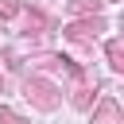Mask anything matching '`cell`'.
Wrapping results in <instances>:
<instances>
[{"instance_id":"ba28073f","label":"cell","mask_w":124,"mask_h":124,"mask_svg":"<svg viewBox=\"0 0 124 124\" xmlns=\"http://www.w3.org/2000/svg\"><path fill=\"white\" fill-rule=\"evenodd\" d=\"M0 124H27V120H23L19 112H12L8 105H0Z\"/></svg>"},{"instance_id":"3957f363","label":"cell","mask_w":124,"mask_h":124,"mask_svg":"<svg viewBox=\"0 0 124 124\" xmlns=\"http://www.w3.org/2000/svg\"><path fill=\"white\" fill-rule=\"evenodd\" d=\"M93 85H97V81H93ZM93 85H89V78L81 74V66L70 70V101H74L78 108H89V105H93Z\"/></svg>"},{"instance_id":"277c9868","label":"cell","mask_w":124,"mask_h":124,"mask_svg":"<svg viewBox=\"0 0 124 124\" xmlns=\"http://www.w3.org/2000/svg\"><path fill=\"white\" fill-rule=\"evenodd\" d=\"M93 124H120V105L112 97H105L97 105V112H93Z\"/></svg>"},{"instance_id":"9c48e42d","label":"cell","mask_w":124,"mask_h":124,"mask_svg":"<svg viewBox=\"0 0 124 124\" xmlns=\"http://www.w3.org/2000/svg\"><path fill=\"white\" fill-rule=\"evenodd\" d=\"M12 16H19V4L16 0H0V19H12Z\"/></svg>"},{"instance_id":"5b68a950","label":"cell","mask_w":124,"mask_h":124,"mask_svg":"<svg viewBox=\"0 0 124 124\" xmlns=\"http://www.w3.org/2000/svg\"><path fill=\"white\" fill-rule=\"evenodd\" d=\"M23 31H27V35H43V31H50V19H46L43 12L27 8V12H23Z\"/></svg>"},{"instance_id":"52a82bcc","label":"cell","mask_w":124,"mask_h":124,"mask_svg":"<svg viewBox=\"0 0 124 124\" xmlns=\"http://www.w3.org/2000/svg\"><path fill=\"white\" fill-rule=\"evenodd\" d=\"M101 4H105V0H70V12H74L78 19H89V16H97Z\"/></svg>"},{"instance_id":"6da1fadb","label":"cell","mask_w":124,"mask_h":124,"mask_svg":"<svg viewBox=\"0 0 124 124\" xmlns=\"http://www.w3.org/2000/svg\"><path fill=\"white\" fill-rule=\"evenodd\" d=\"M23 97H27L35 108H43V112H54L58 101H62V93H58L46 78H27V81H23Z\"/></svg>"},{"instance_id":"7a4b0ae2","label":"cell","mask_w":124,"mask_h":124,"mask_svg":"<svg viewBox=\"0 0 124 124\" xmlns=\"http://www.w3.org/2000/svg\"><path fill=\"white\" fill-rule=\"evenodd\" d=\"M105 31V19L101 16H89V19H74L70 27H66V39L70 43H78V46H93V39Z\"/></svg>"},{"instance_id":"8992f818","label":"cell","mask_w":124,"mask_h":124,"mask_svg":"<svg viewBox=\"0 0 124 124\" xmlns=\"http://www.w3.org/2000/svg\"><path fill=\"white\" fill-rule=\"evenodd\" d=\"M105 54H108V66H112L116 74H124V43H120V39H108V43H105Z\"/></svg>"}]
</instances>
